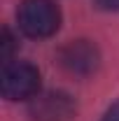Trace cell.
Masks as SVG:
<instances>
[{"label": "cell", "instance_id": "6da1fadb", "mask_svg": "<svg viewBox=\"0 0 119 121\" xmlns=\"http://www.w3.org/2000/svg\"><path fill=\"white\" fill-rule=\"evenodd\" d=\"M16 19L21 33L35 40L51 37L61 26V12L54 0H21Z\"/></svg>", "mask_w": 119, "mask_h": 121}, {"label": "cell", "instance_id": "7a4b0ae2", "mask_svg": "<svg viewBox=\"0 0 119 121\" xmlns=\"http://www.w3.org/2000/svg\"><path fill=\"white\" fill-rule=\"evenodd\" d=\"M0 91L7 100H28L40 91V72L35 65L23 60H9L2 65Z\"/></svg>", "mask_w": 119, "mask_h": 121}, {"label": "cell", "instance_id": "3957f363", "mask_svg": "<svg viewBox=\"0 0 119 121\" xmlns=\"http://www.w3.org/2000/svg\"><path fill=\"white\" fill-rule=\"evenodd\" d=\"M75 114V103L68 93L49 91L35 95L30 103V117L35 121H68Z\"/></svg>", "mask_w": 119, "mask_h": 121}, {"label": "cell", "instance_id": "277c9868", "mask_svg": "<svg viewBox=\"0 0 119 121\" xmlns=\"http://www.w3.org/2000/svg\"><path fill=\"white\" fill-rule=\"evenodd\" d=\"M61 63L65 70H70L75 75H89L98 65V51L91 42L77 40L61 49Z\"/></svg>", "mask_w": 119, "mask_h": 121}, {"label": "cell", "instance_id": "5b68a950", "mask_svg": "<svg viewBox=\"0 0 119 121\" xmlns=\"http://www.w3.org/2000/svg\"><path fill=\"white\" fill-rule=\"evenodd\" d=\"M12 51H14V40H12L9 30L2 28V40H0V56H2V65H5V63H9Z\"/></svg>", "mask_w": 119, "mask_h": 121}, {"label": "cell", "instance_id": "8992f818", "mask_svg": "<svg viewBox=\"0 0 119 121\" xmlns=\"http://www.w3.org/2000/svg\"><path fill=\"white\" fill-rule=\"evenodd\" d=\"M103 12H119V0H96Z\"/></svg>", "mask_w": 119, "mask_h": 121}, {"label": "cell", "instance_id": "52a82bcc", "mask_svg": "<svg viewBox=\"0 0 119 121\" xmlns=\"http://www.w3.org/2000/svg\"><path fill=\"white\" fill-rule=\"evenodd\" d=\"M103 121H119V100H114L112 105L107 107V112H105Z\"/></svg>", "mask_w": 119, "mask_h": 121}]
</instances>
